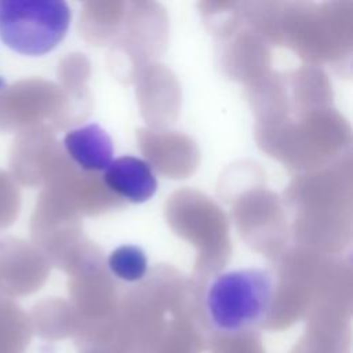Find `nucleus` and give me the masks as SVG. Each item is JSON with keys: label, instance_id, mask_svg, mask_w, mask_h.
<instances>
[{"label": "nucleus", "instance_id": "nucleus-5", "mask_svg": "<svg viewBox=\"0 0 353 353\" xmlns=\"http://www.w3.org/2000/svg\"><path fill=\"white\" fill-rule=\"evenodd\" d=\"M110 273L123 281L137 283L145 279L149 262L146 252L135 244H124L114 248L106 261Z\"/></svg>", "mask_w": 353, "mask_h": 353}, {"label": "nucleus", "instance_id": "nucleus-3", "mask_svg": "<svg viewBox=\"0 0 353 353\" xmlns=\"http://www.w3.org/2000/svg\"><path fill=\"white\" fill-rule=\"evenodd\" d=\"M105 186L132 204L150 200L157 192V176L152 165L135 156L113 159L103 171Z\"/></svg>", "mask_w": 353, "mask_h": 353}, {"label": "nucleus", "instance_id": "nucleus-2", "mask_svg": "<svg viewBox=\"0 0 353 353\" xmlns=\"http://www.w3.org/2000/svg\"><path fill=\"white\" fill-rule=\"evenodd\" d=\"M72 11L62 0H0V39L23 55L52 51L66 36Z\"/></svg>", "mask_w": 353, "mask_h": 353}, {"label": "nucleus", "instance_id": "nucleus-4", "mask_svg": "<svg viewBox=\"0 0 353 353\" xmlns=\"http://www.w3.org/2000/svg\"><path fill=\"white\" fill-rule=\"evenodd\" d=\"M63 148L81 170L90 172L105 171L114 154L110 135L97 123L70 130L63 137Z\"/></svg>", "mask_w": 353, "mask_h": 353}, {"label": "nucleus", "instance_id": "nucleus-1", "mask_svg": "<svg viewBox=\"0 0 353 353\" xmlns=\"http://www.w3.org/2000/svg\"><path fill=\"white\" fill-rule=\"evenodd\" d=\"M274 274L263 268L233 269L218 274L207 287L204 306L212 327L239 334L259 325L270 312Z\"/></svg>", "mask_w": 353, "mask_h": 353}, {"label": "nucleus", "instance_id": "nucleus-6", "mask_svg": "<svg viewBox=\"0 0 353 353\" xmlns=\"http://www.w3.org/2000/svg\"><path fill=\"white\" fill-rule=\"evenodd\" d=\"M4 85H6V81H4V80L0 77V88H3Z\"/></svg>", "mask_w": 353, "mask_h": 353}]
</instances>
